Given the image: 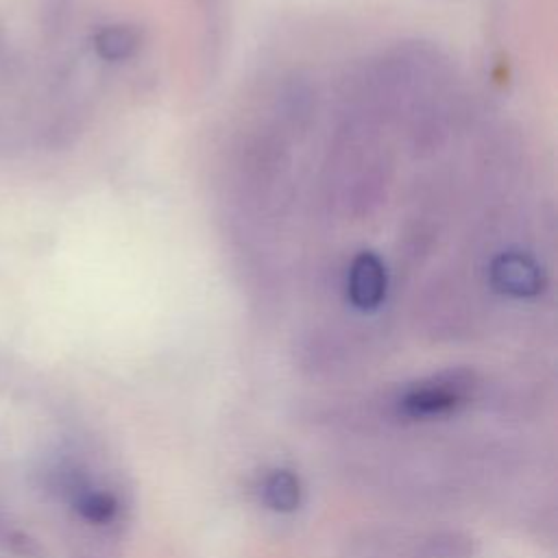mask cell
<instances>
[{
    "label": "cell",
    "mask_w": 558,
    "mask_h": 558,
    "mask_svg": "<svg viewBox=\"0 0 558 558\" xmlns=\"http://www.w3.org/2000/svg\"><path fill=\"white\" fill-rule=\"evenodd\" d=\"M264 499L272 510L290 512L301 501V484L290 471H275L264 482Z\"/></svg>",
    "instance_id": "5"
},
{
    "label": "cell",
    "mask_w": 558,
    "mask_h": 558,
    "mask_svg": "<svg viewBox=\"0 0 558 558\" xmlns=\"http://www.w3.org/2000/svg\"><path fill=\"white\" fill-rule=\"evenodd\" d=\"M462 390H464V381L460 379V373L451 377H438L432 384L410 390L403 397V408L412 416L442 414L458 405V401L462 399Z\"/></svg>",
    "instance_id": "3"
},
{
    "label": "cell",
    "mask_w": 558,
    "mask_h": 558,
    "mask_svg": "<svg viewBox=\"0 0 558 558\" xmlns=\"http://www.w3.org/2000/svg\"><path fill=\"white\" fill-rule=\"evenodd\" d=\"M386 288L388 275L384 262L371 251L357 253L347 272L349 301L360 310H375L377 305H381Z\"/></svg>",
    "instance_id": "1"
},
{
    "label": "cell",
    "mask_w": 558,
    "mask_h": 558,
    "mask_svg": "<svg viewBox=\"0 0 558 558\" xmlns=\"http://www.w3.org/2000/svg\"><path fill=\"white\" fill-rule=\"evenodd\" d=\"M76 510L89 523H109L118 512V501L105 490H83L76 499Z\"/></svg>",
    "instance_id": "6"
},
{
    "label": "cell",
    "mask_w": 558,
    "mask_h": 558,
    "mask_svg": "<svg viewBox=\"0 0 558 558\" xmlns=\"http://www.w3.org/2000/svg\"><path fill=\"white\" fill-rule=\"evenodd\" d=\"M490 281L497 290L512 296H532L541 290V268L521 253H501L490 264Z\"/></svg>",
    "instance_id": "2"
},
{
    "label": "cell",
    "mask_w": 558,
    "mask_h": 558,
    "mask_svg": "<svg viewBox=\"0 0 558 558\" xmlns=\"http://www.w3.org/2000/svg\"><path fill=\"white\" fill-rule=\"evenodd\" d=\"M94 48L105 61H124L140 48V33L129 24H109L96 33Z\"/></svg>",
    "instance_id": "4"
}]
</instances>
